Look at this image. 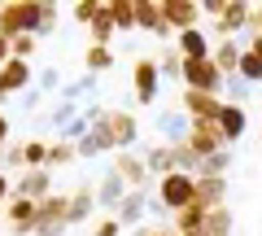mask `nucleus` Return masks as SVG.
<instances>
[{"label": "nucleus", "mask_w": 262, "mask_h": 236, "mask_svg": "<svg viewBox=\"0 0 262 236\" xmlns=\"http://www.w3.org/2000/svg\"><path fill=\"white\" fill-rule=\"evenodd\" d=\"M188 206H196V175H184V170H175V175L158 180V201H153V210L179 214V210H188Z\"/></svg>", "instance_id": "f257e3e1"}, {"label": "nucleus", "mask_w": 262, "mask_h": 236, "mask_svg": "<svg viewBox=\"0 0 262 236\" xmlns=\"http://www.w3.org/2000/svg\"><path fill=\"white\" fill-rule=\"evenodd\" d=\"M39 9L35 0H5L0 5V35L5 39H18V35H35L39 31Z\"/></svg>", "instance_id": "f03ea898"}, {"label": "nucleus", "mask_w": 262, "mask_h": 236, "mask_svg": "<svg viewBox=\"0 0 262 236\" xmlns=\"http://www.w3.org/2000/svg\"><path fill=\"white\" fill-rule=\"evenodd\" d=\"M253 22V5L245 0H227V9L219 13V22H210V39L223 44V39H241V31H249Z\"/></svg>", "instance_id": "7ed1b4c3"}, {"label": "nucleus", "mask_w": 262, "mask_h": 236, "mask_svg": "<svg viewBox=\"0 0 262 236\" xmlns=\"http://www.w3.org/2000/svg\"><path fill=\"white\" fill-rule=\"evenodd\" d=\"M184 88H188V92H210V96H223L227 79H223V70L214 66V57H206V61H184Z\"/></svg>", "instance_id": "20e7f679"}, {"label": "nucleus", "mask_w": 262, "mask_h": 236, "mask_svg": "<svg viewBox=\"0 0 262 236\" xmlns=\"http://www.w3.org/2000/svg\"><path fill=\"white\" fill-rule=\"evenodd\" d=\"M35 236H70V197L53 192L48 201H39V223Z\"/></svg>", "instance_id": "39448f33"}, {"label": "nucleus", "mask_w": 262, "mask_h": 236, "mask_svg": "<svg viewBox=\"0 0 262 236\" xmlns=\"http://www.w3.org/2000/svg\"><path fill=\"white\" fill-rule=\"evenodd\" d=\"M153 127H158L162 144H184V140H188V132H192V118H188V110L175 101V105H166V110H158Z\"/></svg>", "instance_id": "423d86ee"}, {"label": "nucleus", "mask_w": 262, "mask_h": 236, "mask_svg": "<svg viewBox=\"0 0 262 236\" xmlns=\"http://www.w3.org/2000/svg\"><path fill=\"white\" fill-rule=\"evenodd\" d=\"M131 88H136V105H153L158 101V88H162V66L153 57H140L136 70H131Z\"/></svg>", "instance_id": "0eeeda50"}, {"label": "nucleus", "mask_w": 262, "mask_h": 236, "mask_svg": "<svg viewBox=\"0 0 262 236\" xmlns=\"http://www.w3.org/2000/svg\"><path fill=\"white\" fill-rule=\"evenodd\" d=\"M162 9H166V22L175 31V39L184 31H196L201 18H206V5H196V0H162Z\"/></svg>", "instance_id": "6e6552de"}, {"label": "nucleus", "mask_w": 262, "mask_h": 236, "mask_svg": "<svg viewBox=\"0 0 262 236\" xmlns=\"http://www.w3.org/2000/svg\"><path fill=\"white\" fill-rule=\"evenodd\" d=\"M35 223H39V206L27 197H9V206H5V227H9L13 236H35Z\"/></svg>", "instance_id": "1a4fd4ad"}, {"label": "nucleus", "mask_w": 262, "mask_h": 236, "mask_svg": "<svg viewBox=\"0 0 262 236\" xmlns=\"http://www.w3.org/2000/svg\"><path fill=\"white\" fill-rule=\"evenodd\" d=\"M105 123H110V136H114V149H118V153L136 149V140H140V118H136L131 110H110Z\"/></svg>", "instance_id": "9d476101"}, {"label": "nucleus", "mask_w": 262, "mask_h": 236, "mask_svg": "<svg viewBox=\"0 0 262 236\" xmlns=\"http://www.w3.org/2000/svg\"><path fill=\"white\" fill-rule=\"evenodd\" d=\"M179 105L188 110V118L192 123H219V114H223V96H210V92H188L184 88V96H179Z\"/></svg>", "instance_id": "9b49d317"}, {"label": "nucleus", "mask_w": 262, "mask_h": 236, "mask_svg": "<svg viewBox=\"0 0 262 236\" xmlns=\"http://www.w3.org/2000/svg\"><path fill=\"white\" fill-rule=\"evenodd\" d=\"M13 197H27V201H48L53 197V170H22L13 180Z\"/></svg>", "instance_id": "f8f14e48"}, {"label": "nucleus", "mask_w": 262, "mask_h": 236, "mask_svg": "<svg viewBox=\"0 0 262 236\" xmlns=\"http://www.w3.org/2000/svg\"><path fill=\"white\" fill-rule=\"evenodd\" d=\"M136 27L149 31V35H158V39H170V35H175V31H170V22H166L162 0H136Z\"/></svg>", "instance_id": "ddd939ff"}, {"label": "nucleus", "mask_w": 262, "mask_h": 236, "mask_svg": "<svg viewBox=\"0 0 262 236\" xmlns=\"http://www.w3.org/2000/svg\"><path fill=\"white\" fill-rule=\"evenodd\" d=\"M114 170H118L122 175V184H127V188H149V166H144V153H114Z\"/></svg>", "instance_id": "4468645a"}, {"label": "nucleus", "mask_w": 262, "mask_h": 236, "mask_svg": "<svg viewBox=\"0 0 262 236\" xmlns=\"http://www.w3.org/2000/svg\"><path fill=\"white\" fill-rule=\"evenodd\" d=\"M144 210H153V206H149V188H131L127 197H122V206L114 210V219H118L122 227H131V232H136V227H144V223H140Z\"/></svg>", "instance_id": "2eb2a0df"}, {"label": "nucleus", "mask_w": 262, "mask_h": 236, "mask_svg": "<svg viewBox=\"0 0 262 236\" xmlns=\"http://www.w3.org/2000/svg\"><path fill=\"white\" fill-rule=\"evenodd\" d=\"M188 144H192V153H196L201 162H206L210 153L227 149V144H223V132H219V123H192V132H188Z\"/></svg>", "instance_id": "dca6fc26"}, {"label": "nucleus", "mask_w": 262, "mask_h": 236, "mask_svg": "<svg viewBox=\"0 0 262 236\" xmlns=\"http://www.w3.org/2000/svg\"><path fill=\"white\" fill-rule=\"evenodd\" d=\"M31 75H35L31 61H18V57H13L9 66L0 70V105H5V96H13V92H31Z\"/></svg>", "instance_id": "f3484780"}, {"label": "nucleus", "mask_w": 262, "mask_h": 236, "mask_svg": "<svg viewBox=\"0 0 262 236\" xmlns=\"http://www.w3.org/2000/svg\"><path fill=\"white\" fill-rule=\"evenodd\" d=\"M219 132H223L227 149L245 140V132H249V114H245V105H223V114H219Z\"/></svg>", "instance_id": "a211bd4d"}, {"label": "nucleus", "mask_w": 262, "mask_h": 236, "mask_svg": "<svg viewBox=\"0 0 262 236\" xmlns=\"http://www.w3.org/2000/svg\"><path fill=\"white\" fill-rule=\"evenodd\" d=\"M196 206L206 210H223L227 206V180H214V175H196Z\"/></svg>", "instance_id": "6ab92c4d"}, {"label": "nucleus", "mask_w": 262, "mask_h": 236, "mask_svg": "<svg viewBox=\"0 0 262 236\" xmlns=\"http://www.w3.org/2000/svg\"><path fill=\"white\" fill-rule=\"evenodd\" d=\"M96 210H101V201H96V184H79V188L70 192V227L88 223Z\"/></svg>", "instance_id": "aec40b11"}, {"label": "nucleus", "mask_w": 262, "mask_h": 236, "mask_svg": "<svg viewBox=\"0 0 262 236\" xmlns=\"http://www.w3.org/2000/svg\"><path fill=\"white\" fill-rule=\"evenodd\" d=\"M127 184H122V175H118V170H105V175H101V184H96V201H101V210H110V214H114V210H118L122 206V197H127Z\"/></svg>", "instance_id": "412c9836"}, {"label": "nucleus", "mask_w": 262, "mask_h": 236, "mask_svg": "<svg viewBox=\"0 0 262 236\" xmlns=\"http://www.w3.org/2000/svg\"><path fill=\"white\" fill-rule=\"evenodd\" d=\"M144 153V166H149V175L153 180H166V175H175V144H149V149H140Z\"/></svg>", "instance_id": "4be33fe9"}, {"label": "nucleus", "mask_w": 262, "mask_h": 236, "mask_svg": "<svg viewBox=\"0 0 262 236\" xmlns=\"http://www.w3.org/2000/svg\"><path fill=\"white\" fill-rule=\"evenodd\" d=\"M175 48L184 53V61H206L210 53H214V44H210V31H184V35L175 39Z\"/></svg>", "instance_id": "5701e85b"}, {"label": "nucleus", "mask_w": 262, "mask_h": 236, "mask_svg": "<svg viewBox=\"0 0 262 236\" xmlns=\"http://www.w3.org/2000/svg\"><path fill=\"white\" fill-rule=\"evenodd\" d=\"M214 66L223 70V79H232V75H241V61H245V44L241 39H223V44H214Z\"/></svg>", "instance_id": "b1692460"}, {"label": "nucleus", "mask_w": 262, "mask_h": 236, "mask_svg": "<svg viewBox=\"0 0 262 236\" xmlns=\"http://www.w3.org/2000/svg\"><path fill=\"white\" fill-rule=\"evenodd\" d=\"M175 236H206V210L201 206H188L175 214Z\"/></svg>", "instance_id": "393cba45"}, {"label": "nucleus", "mask_w": 262, "mask_h": 236, "mask_svg": "<svg viewBox=\"0 0 262 236\" xmlns=\"http://www.w3.org/2000/svg\"><path fill=\"white\" fill-rule=\"evenodd\" d=\"M96 83H101L96 75H79V79H70V83L57 92V101H75V105H79L83 96H92V101H96Z\"/></svg>", "instance_id": "a878e982"}, {"label": "nucleus", "mask_w": 262, "mask_h": 236, "mask_svg": "<svg viewBox=\"0 0 262 236\" xmlns=\"http://www.w3.org/2000/svg\"><path fill=\"white\" fill-rule=\"evenodd\" d=\"M83 66H88V75H110L114 70V48H101V44H88V53H83Z\"/></svg>", "instance_id": "bb28decb"}, {"label": "nucleus", "mask_w": 262, "mask_h": 236, "mask_svg": "<svg viewBox=\"0 0 262 236\" xmlns=\"http://www.w3.org/2000/svg\"><path fill=\"white\" fill-rule=\"evenodd\" d=\"M79 114H83V110H79V105H75V101H57V105H53V110H48V118H44V123H48V127H53V132H66V127L75 123Z\"/></svg>", "instance_id": "cd10ccee"}, {"label": "nucleus", "mask_w": 262, "mask_h": 236, "mask_svg": "<svg viewBox=\"0 0 262 236\" xmlns=\"http://www.w3.org/2000/svg\"><path fill=\"white\" fill-rule=\"evenodd\" d=\"M75 158H79L75 144H70V140H57V136H53V144H48V166H44V170H61V166H70Z\"/></svg>", "instance_id": "c85d7f7f"}, {"label": "nucleus", "mask_w": 262, "mask_h": 236, "mask_svg": "<svg viewBox=\"0 0 262 236\" xmlns=\"http://www.w3.org/2000/svg\"><path fill=\"white\" fill-rule=\"evenodd\" d=\"M232 162H236V153H232V149H219V153H210V158L201 162V175H214V180H227Z\"/></svg>", "instance_id": "c756f323"}, {"label": "nucleus", "mask_w": 262, "mask_h": 236, "mask_svg": "<svg viewBox=\"0 0 262 236\" xmlns=\"http://www.w3.org/2000/svg\"><path fill=\"white\" fill-rule=\"evenodd\" d=\"M88 35H92V44H101V48H110V39L118 35V27H114V18H110V5L101 9V18L88 27Z\"/></svg>", "instance_id": "7c9ffc66"}, {"label": "nucleus", "mask_w": 262, "mask_h": 236, "mask_svg": "<svg viewBox=\"0 0 262 236\" xmlns=\"http://www.w3.org/2000/svg\"><path fill=\"white\" fill-rule=\"evenodd\" d=\"M110 18L118 31H136V0H110Z\"/></svg>", "instance_id": "2f4dec72"}, {"label": "nucleus", "mask_w": 262, "mask_h": 236, "mask_svg": "<svg viewBox=\"0 0 262 236\" xmlns=\"http://www.w3.org/2000/svg\"><path fill=\"white\" fill-rule=\"evenodd\" d=\"M232 223H236V219H232V210H210V214H206V236H232Z\"/></svg>", "instance_id": "473e14b6"}, {"label": "nucleus", "mask_w": 262, "mask_h": 236, "mask_svg": "<svg viewBox=\"0 0 262 236\" xmlns=\"http://www.w3.org/2000/svg\"><path fill=\"white\" fill-rule=\"evenodd\" d=\"M158 66H162V79H179V83H184V53H179V48H166Z\"/></svg>", "instance_id": "72a5a7b5"}, {"label": "nucleus", "mask_w": 262, "mask_h": 236, "mask_svg": "<svg viewBox=\"0 0 262 236\" xmlns=\"http://www.w3.org/2000/svg\"><path fill=\"white\" fill-rule=\"evenodd\" d=\"M0 166H5V170H22V166H27V144L9 140L5 149H0Z\"/></svg>", "instance_id": "f704fd0d"}, {"label": "nucleus", "mask_w": 262, "mask_h": 236, "mask_svg": "<svg viewBox=\"0 0 262 236\" xmlns=\"http://www.w3.org/2000/svg\"><path fill=\"white\" fill-rule=\"evenodd\" d=\"M175 166L179 170H184V175H201V158H196V153H192V144H175Z\"/></svg>", "instance_id": "c9c22d12"}, {"label": "nucleus", "mask_w": 262, "mask_h": 236, "mask_svg": "<svg viewBox=\"0 0 262 236\" xmlns=\"http://www.w3.org/2000/svg\"><path fill=\"white\" fill-rule=\"evenodd\" d=\"M48 144L53 140H27V170H44L48 166Z\"/></svg>", "instance_id": "e433bc0d"}, {"label": "nucleus", "mask_w": 262, "mask_h": 236, "mask_svg": "<svg viewBox=\"0 0 262 236\" xmlns=\"http://www.w3.org/2000/svg\"><path fill=\"white\" fill-rule=\"evenodd\" d=\"M249 88L253 83H245L241 75H232V79H227V88H223V101L227 105H245V101H249Z\"/></svg>", "instance_id": "4c0bfd02"}, {"label": "nucleus", "mask_w": 262, "mask_h": 236, "mask_svg": "<svg viewBox=\"0 0 262 236\" xmlns=\"http://www.w3.org/2000/svg\"><path fill=\"white\" fill-rule=\"evenodd\" d=\"M101 9H105L101 0H83V5H75V9H70V18H75L79 27H92V22L101 18Z\"/></svg>", "instance_id": "58836bf2"}, {"label": "nucleus", "mask_w": 262, "mask_h": 236, "mask_svg": "<svg viewBox=\"0 0 262 236\" xmlns=\"http://www.w3.org/2000/svg\"><path fill=\"white\" fill-rule=\"evenodd\" d=\"M35 88L39 92H61V75H57V66H39V75H35Z\"/></svg>", "instance_id": "ea45409f"}, {"label": "nucleus", "mask_w": 262, "mask_h": 236, "mask_svg": "<svg viewBox=\"0 0 262 236\" xmlns=\"http://www.w3.org/2000/svg\"><path fill=\"white\" fill-rule=\"evenodd\" d=\"M241 79L245 83H262V57H253L249 48H245V61H241Z\"/></svg>", "instance_id": "a19ab883"}, {"label": "nucleus", "mask_w": 262, "mask_h": 236, "mask_svg": "<svg viewBox=\"0 0 262 236\" xmlns=\"http://www.w3.org/2000/svg\"><path fill=\"white\" fill-rule=\"evenodd\" d=\"M57 22H61V9H57V5H44V9H39V31H35V35H39V39L53 35Z\"/></svg>", "instance_id": "79ce46f5"}, {"label": "nucleus", "mask_w": 262, "mask_h": 236, "mask_svg": "<svg viewBox=\"0 0 262 236\" xmlns=\"http://www.w3.org/2000/svg\"><path fill=\"white\" fill-rule=\"evenodd\" d=\"M88 132H92V123H88L83 114H79V118H75L70 127H66V132H57V140H70V144H79V140H83Z\"/></svg>", "instance_id": "37998d69"}, {"label": "nucleus", "mask_w": 262, "mask_h": 236, "mask_svg": "<svg viewBox=\"0 0 262 236\" xmlns=\"http://www.w3.org/2000/svg\"><path fill=\"white\" fill-rule=\"evenodd\" d=\"M35 44H39V35H18L13 39V57H18V61H31V57H35Z\"/></svg>", "instance_id": "c03bdc74"}, {"label": "nucleus", "mask_w": 262, "mask_h": 236, "mask_svg": "<svg viewBox=\"0 0 262 236\" xmlns=\"http://www.w3.org/2000/svg\"><path fill=\"white\" fill-rule=\"evenodd\" d=\"M122 232V223L114 214H105V219H96V227H92V236H118Z\"/></svg>", "instance_id": "a18cd8bd"}, {"label": "nucleus", "mask_w": 262, "mask_h": 236, "mask_svg": "<svg viewBox=\"0 0 262 236\" xmlns=\"http://www.w3.org/2000/svg\"><path fill=\"white\" fill-rule=\"evenodd\" d=\"M75 149H79V158H101V149H96V144H92V132H88L83 140L75 144Z\"/></svg>", "instance_id": "49530a36"}, {"label": "nucleus", "mask_w": 262, "mask_h": 236, "mask_svg": "<svg viewBox=\"0 0 262 236\" xmlns=\"http://www.w3.org/2000/svg\"><path fill=\"white\" fill-rule=\"evenodd\" d=\"M44 96H48V92L31 88V92H22V105H27V110H39V105H44Z\"/></svg>", "instance_id": "de8ad7c7"}, {"label": "nucleus", "mask_w": 262, "mask_h": 236, "mask_svg": "<svg viewBox=\"0 0 262 236\" xmlns=\"http://www.w3.org/2000/svg\"><path fill=\"white\" fill-rule=\"evenodd\" d=\"M9 197H13V184H9V175H5V170H0V210L9 206Z\"/></svg>", "instance_id": "09e8293b"}, {"label": "nucleus", "mask_w": 262, "mask_h": 236, "mask_svg": "<svg viewBox=\"0 0 262 236\" xmlns=\"http://www.w3.org/2000/svg\"><path fill=\"white\" fill-rule=\"evenodd\" d=\"M9 61H13V39H5V35H0V70L9 66Z\"/></svg>", "instance_id": "8fccbe9b"}, {"label": "nucleus", "mask_w": 262, "mask_h": 236, "mask_svg": "<svg viewBox=\"0 0 262 236\" xmlns=\"http://www.w3.org/2000/svg\"><path fill=\"white\" fill-rule=\"evenodd\" d=\"M249 35H262V5H253V22H249Z\"/></svg>", "instance_id": "3c124183"}, {"label": "nucleus", "mask_w": 262, "mask_h": 236, "mask_svg": "<svg viewBox=\"0 0 262 236\" xmlns=\"http://www.w3.org/2000/svg\"><path fill=\"white\" fill-rule=\"evenodd\" d=\"M131 236H170V232H162V227H153V223H144V227H136Z\"/></svg>", "instance_id": "603ef678"}, {"label": "nucleus", "mask_w": 262, "mask_h": 236, "mask_svg": "<svg viewBox=\"0 0 262 236\" xmlns=\"http://www.w3.org/2000/svg\"><path fill=\"white\" fill-rule=\"evenodd\" d=\"M245 48H249L253 57H262V35H249V39H245Z\"/></svg>", "instance_id": "864d4df0"}, {"label": "nucleus", "mask_w": 262, "mask_h": 236, "mask_svg": "<svg viewBox=\"0 0 262 236\" xmlns=\"http://www.w3.org/2000/svg\"><path fill=\"white\" fill-rule=\"evenodd\" d=\"M5 144H9V118L0 114V149H5Z\"/></svg>", "instance_id": "5fc2aeb1"}]
</instances>
